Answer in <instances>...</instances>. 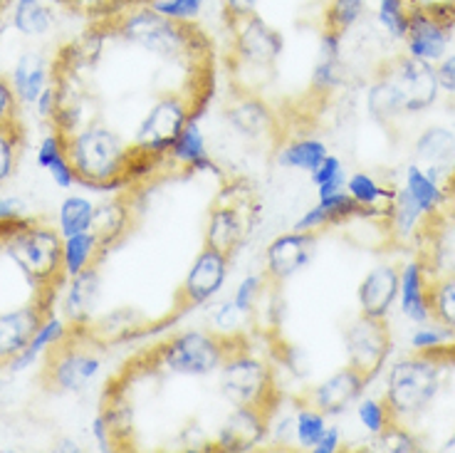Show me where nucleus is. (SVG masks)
I'll list each match as a JSON object with an SVG mask.
<instances>
[{
    "mask_svg": "<svg viewBox=\"0 0 455 453\" xmlns=\"http://www.w3.org/2000/svg\"><path fill=\"white\" fill-rule=\"evenodd\" d=\"M428 307H431L433 318L443 328L455 332V278H445V280L428 285Z\"/></svg>",
    "mask_w": 455,
    "mask_h": 453,
    "instance_id": "obj_38",
    "label": "nucleus"
},
{
    "mask_svg": "<svg viewBox=\"0 0 455 453\" xmlns=\"http://www.w3.org/2000/svg\"><path fill=\"white\" fill-rule=\"evenodd\" d=\"M97 300H100V272L97 265H90L69 278L68 295H65V315L69 320V328H84L97 307Z\"/></svg>",
    "mask_w": 455,
    "mask_h": 453,
    "instance_id": "obj_20",
    "label": "nucleus"
},
{
    "mask_svg": "<svg viewBox=\"0 0 455 453\" xmlns=\"http://www.w3.org/2000/svg\"><path fill=\"white\" fill-rule=\"evenodd\" d=\"M398 297H401V312L409 320L423 325L426 320L431 318V307H428V278H426V268L419 261L409 263L406 271L401 272Z\"/></svg>",
    "mask_w": 455,
    "mask_h": 453,
    "instance_id": "obj_22",
    "label": "nucleus"
},
{
    "mask_svg": "<svg viewBox=\"0 0 455 453\" xmlns=\"http://www.w3.org/2000/svg\"><path fill=\"white\" fill-rule=\"evenodd\" d=\"M47 80H50V75H47L45 60L35 53H25L12 69V90L18 94V100L25 104L37 102V97L47 87Z\"/></svg>",
    "mask_w": 455,
    "mask_h": 453,
    "instance_id": "obj_25",
    "label": "nucleus"
},
{
    "mask_svg": "<svg viewBox=\"0 0 455 453\" xmlns=\"http://www.w3.org/2000/svg\"><path fill=\"white\" fill-rule=\"evenodd\" d=\"M126 223H129V211L122 201H112V204L97 206L94 208V218H92V233L100 246V255H107V250L112 248L116 240L126 233Z\"/></svg>",
    "mask_w": 455,
    "mask_h": 453,
    "instance_id": "obj_26",
    "label": "nucleus"
},
{
    "mask_svg": "<svg viewBox=\"0 0 455 453\" xmlns=\"http://www.w3.org/2000/svg\"><path fill=\"white\" fill-rule=\"evenodd\" d=\"M52 23H55V15L43 0H15L12 3V25L18 33L28 35V37H40L52 28Z\"/></svg>",
    "mask_w": 455,
    "mask_h": 453,
    "instance_id": "obj_30",
    "label": "nucleus"
},
{
    "mask_svg": "<svg viewBox=\"0 0 455 453\" xmlns=\"http://www.w3.org/2000/svg\"><path fill=\"white\" fill-rule=\"evenodd\" d=\"M388 215H391V236L398 243H406V240L416 233V228L421 223L423 211L416 206V201L411 198L406 189H401L394 196V201L388 206Z\"/></svg>",
    "mask_w": 455,
    "mask_h": 453,
    "instance_id": "obj_33",
    "label": "nucleus"
},
{
    "mask_svg": "<svg viewBox=\"0 0 455 453\" xmlns=\"http://www.w3.org/2000/svg\"><path fill=\"white\" fill-rule=\"evenodd\" d=\"M341 446V436L339 429H334V426H327V431L322 433V439H319L315 446H312V451L315 453H334Z\"/></svg>",
    "mask_w": 455,
    "mask_h": 453,
    "instance_id": "obj_57",
    "label": "nucleus"
},
{
    "mask_svg": "<svg viewBox=\"0 0 455 453\" xmlns=\"http://www.w3.org/2000/svg\"><path fill=\"white\" fill-rule=\"evenodd\" d=\"M52 300L55 297L35 295L30 305L0 315V362H11L12 357L30 347L37 329L52 315Z\"/></svg>",
    "mask_w": 455,
    "mask_h": 453,
    "instance_id": "obj_12",
    "label": "nucleus"
},
{
    "mask_svg": "<svg viewBox=\"0 0 455 453\" xmlns=\"http://www.w3.org/2000/svg\"><path fill=\"white\" fill-rule=\"evenodd\" d=\"M262 287H265V275H248L245 280H240L233 303H235V307H238L243 315L252 312V307L258 305V297H260Z\"/></svg>",
    "mask_w": 455,
    "mask_h": 453,
    "instance_id": "obj_47",
    "label": "nucleus"
},
{
    "mask_svg": "<svg viewBox=\"0 0 455 453\" xmlns=\"http://www.w3.org/2000/svg\"><path fill=\"white\" fill-rule=\"evenodd\" d=\"M364 11L366 0H330V5L324 11V30L344 37L364 18Z\"/></svg>",
    "mask_w": 455,
    "mask_h": 453,
    "instance_id": "obj_37",
    "label": "nucleus"
},
{
    "mask_svg": "<svg viewBox=\"0 0 455 453\" xmlns=\"http://www.w3.org/2000/svg\"><path fill=\"white\" fill-rule=\"evenodd\" d=\"M228 119H230V125L235 126L240 134L251 136V139L270 132V109L260 100H255V97H248V100L235 104L228 112Z\"/></svg>",
    "mask_w": 455,
    "mask_h": 453,
    "instance_id": "obj_32",
    "label": "nucleus"
},
{
    "mask_svg": "<svg viewBox=\"0 0 455 453\" xmlns=\"http://www.w3.org/2000/svg\"><path fill=\"white\" fill-rule=\"evenodd\" d=\"M230 340L218 337L213 332H181L164 342L156 352V362L171 374L183 376H205L223 367L230 354Z\"/></svg>",
    "mask_w": 455,
    "mask_h": 453,
    "instance_id": "obj_6",
    "label": "nucleus"
},
{
    "mask_svg": "<svg viewBox=\"0 0 455 453\" xmlns=\"http://www.w3.org/2000/svg\"><path fill=\"white\" fill-rule=\"evenodd\" d=\"M173 159L183 161L186 166H191L196 171L213 169V164L208 159V149H205V139L201 126L196 125V119H191L188 125L183 126V132L179 139L173 142V147L169 151Z\"/></svg>",
    "mask_w": 455,
    "mask_h": 453,
    "instance_id": "obj_29",
    "label": "nucleus"
},
{
    "mask_svg": "<svg viewBox=\"0 0 455 453\" xmlns=\"http://www.w3.org/2000/svg\"><path fill=\"white\" fill-rule=\"evenodd\" d=\"M344 344L349 367L362 374L366 382H374L391 354V332L387 320L359 315L344 332Z\"/></svg>",
    "mask_w": 455,
    "mask_h": 453,
    "instance_id": "obj_9",
    "label": "nucleus"
},
{
    "mask_svg": "<svg viewBox=\"0 0 455 453\" xmlns=\"http://www.w3.org/2000/svg\"><path fill=\"white\" fill-rule=\"evenodd\" d=\"M324 159H327V147L319 139H299V142H292L280 151V164L283 166L309 171V174L317 169Z\"/></svg>",
    "mask_w": 455,
    "mask_h": 453,
    "instance_id": "obj_35",
    "label": "nucleus"
},
{
    "mask_svg": "<svg viewBox=\"0 0 455 453\" xmlns=\"http://www.w3.org/2000/svg\"><path fill=\"white\" fill-rule=\"evenodd\" d=\"M312 179L317 183L319 198L331 196V193H339L347 186V176H344V166L337 157L327 154V159L319 164L317 169L312 171Z\"/></svg>",
    "mask_w": 455,
    "mask_h": 453,
    "instance_id": "obj_43",
    "label": "nucleus"
},
{
    "mask_svg": "<svg viewBox=\"0 0 455 453\" xmlns=\"http://www.w3.org/2000/svg\"><path fill=\"white\" fill-rule=\"evenodd\" d=\"M37 164L50 171V176L55 179L60 189H69L72 183H77V174H75L68 159L65 136L60 134V132H52V134H47L40 142V147H37Z\"/></svg>",
    "mask_w": 455,
    "mask_h": 453,
    "instance_id": "obj_27",
    "label": "nucleus"
},
{
    "mask_svg": "<svg viewBox=\"0 0 455 453\" xmlns=\"http://www.w3.org/2000/svg\"><path fill=\"white\" fill-rule=\"evenodd\" d=\"M100 357L92 352L84 328H69L62 340L47 350L50 382L62 392H82L100 374Z\"/></svg>",
    "mask_w": 455,
    "mask_h": 453,
    "instance_id": "obj_8",
    "label": "nucleus"
},
{
    "mask_svg": "<svg viewBox=\"0 0 455 453\" xmlns=\"http://www.w3.org/2000/svg\"><path fill=\"white\" fill-rule=\"evenodd\" d=\"M451 335H453V332L448 328H421L413 337H411V347L416 352H431L435 350V347H443L445 342L451 340Z\"/></svg>",
    "mask_w": 455,
    "mask_h": 453,
    "instance_id": "obj_49",
    "label": "nucleus"
},
{
    "mask_svg": "<svg viewBox=\"0 0 455 453\" xmlns=\"http://www.w3.org/2000/svg\"><path fill=\"white\" fill-rule=\"evenodd\" d=\"M409 3L411 12H433V15H443L455 20V0H406Z\"/></svg>",
    "mask_w": 455,
    "mask_h": 453,
    "instance_id": "obj_51",
    "label": "nucleus"
},
{
    "mask_svg": "<svg viewBox=\"0 0 455 453\" xmlns=\"http://www.w3.org/2000/svg\"><path fill=\"white\" fill-rule=\"evenodd\" d=\"M324 431H327V421H324L322 411H317L315 407L299 409L295 419V436L302 449H312L322 439Z\"/></svg>",
    "mask_w": 455,
    "mask_h": 453,
    "instance_id": "obj_42",
    "label": "nucleus"
},
{
    "mask_svg": "<svg viewBox=\"0 0 455 453\" xmlns=\"http://www.w3.org/2000/svg\"><path fill=\"white\" fill-rule=\"evenodd\" d=\"M374 214L364 206H359L354 201L349 193H331V196H324L319 198V204L315 208H309L307 214L302 215L295 223V231H307V233H317L319 228L334 226V223H341L347 218H354V215H366Z\"/></svg>",
    "mask_w": 455,
    "mask_h": 453,
    "instance_id": "obj_21",
    "label": "nucleus"
},
{
    "mask_svg": "<svg viewBox=\"0 0 455 453\" xmlns=\"http://www.w3.org/2000/svg\"><path fill=\"white\" fill-rule=\"evenodd\" d=\"M62 246L65 239L55 228L37 223L33 218L11 231L0 243V248L11 255L12 263L35 285V295L45 297H55L57 287L68 278L62 263Z\"/></svg>",
    "mask_w": 455,
    "mask_h": 453,
    "instance_id": "obj_3",
    "label": "nucleus"
},
{
    "mask_svg": "<svg viewBox=\"0 0 455 453\" xmlns=\"http://www.w3.org/2000/svg\"><path fill=\"white\" fill-rule=\"evenodd\" d=\"M240 318H243V312H240L238 307H235V303L230 300V303H223V305L218 307L216 315H213V322H216V328L220 329H233L240 322Z\"/></svg>",
    "mask_w": 455,
    "mask_h": 453,
    "instance_id": "obj_53",
    "label": "nucleus"
},
{
    "mask_svg": "<svg viewBox=\"0 0 455 453\" xmlns=\"http://www.w3.org/2000/svg\"><path fill=\"white\" fill-rule=\"evenodd\" d=\"M223 8H226L228 23H235L258 12V0H223Z\"/></svg>",
    "mask_w": 455,
    "mask_h": 453,
    "instance_id": "obj_52",
    "label": "nucleus"
},
{
    "mask_svg": "<svg viewBox=\"0 0 455 453\" xmlns=\"http://www.w3.org/2000/svg\"><path fill=\"white\" fill-rule=\"evenodd\" d=\"M441 92L433 62L413 55H396L387 60L366 94V104L374 119L388 125L398 117L428 109Z\"/></svg>",
    "mask_w": 455,
    "mask_h": 453,
    "instance_id": "obj_1",
    "label": "nucleus"
},
{
    "mask_svg": "<svg viewBox=\"0 0 455 453\" xmlns=\"http://www.w3.org/2000/svg\"><path fill=\"white\" fill-rule=\"evenodd\" d=\"M267 419L270 411L258 407H235L218 433L220 451L245 453L252 451L267 436Z\"/></svg>",
    "mask_w": 455,
    "mask_h": 453,
    "instance_id": "obj_18",
    "label": "nucleus"
},
{
    "mask_svg": "<svg viewBox=\"0 0 455 453\" xmlns=\"http://www.w3.org/2000/svg\"><path fill=\"white\" fill-rule=\"evenodd\" d=\"M92 433H94V439H97V443H100V451H112L114 449L112 431H109V424H107V419H104L102 414L94 419Z\"/></svg>",
    "mask_w": 455,
    "mask_h": 453,
    "instance_id": "obj_56",
    "label": "nucleus"
},
{
    "mask_svg": "<svg viewBox=\"0 0 455 453\" xmlns=\"http://www.w3.org/2000/svg\"><path fill=\"white\" fill-rule=\"evenodd\" d=\"M379 449L388 453H411L416 451V441L401 424H391L387 431L379 433Z\"/></svg>",
    "mask_w": 455,
    "mask_h": 453,
    "instance_id": "obj_46",
    "label": "nucleus"
},
{
    "mask_svg": "<svg viewBox=\"0 0 455 453\" xmlns=\"http://www.w3.org/2000/svg\"><path fill=\"white\" fill-rule=\"evenodd\" d=\"M315 246H317V233H307V231H290L277 236L265 250V280L273 285L287 283L312 261Z\"/></svg>",
    "mask_w": 455,
    "mask_h": 453,
    "instance_id": "obj_13",
    "label": "nucleus"
},
{
    "mask_svg": "<svg viewBox=\"0 0 455 453\" xmlns=\"http://www.w3.org/2000/svg\"><path fill=\"white\" fill-rule=\"evenodd\" d=\"M251 221L245 215V204L228 198V204H216L211 211L208 231H205V246L226 253L228 258L243 246V240L251 231Z\"/></svg>",
    "mask_w": 455,
    "mask_h": 453,
    "instance_id": "obj_17",
    "label": "nucleus"
},
{
    "mask_svg": "<svg viewBox=\"0 0 455 453\" xmlns=\"http://www.w3.org/2000/svg\"><path fill=\"white\" fill-rule=\"evenodd\" d=\"M455 20L443 18V15H433V12H411L409 30H406V53L426 62H438L443 57L445 47L451 43Z\"/></svg>",
    "mask_w": 455,
    "mask_h": 453,
    "instance_id": "obj_15",
    "label": "nucleus"
},
{
    "mask_svg": "<svg viewBox=\"0 0 455 453\" xmlns=\"http://www.w3.org/2000/svg\"><path fill=\"white\" fill-rule=\"evenodd\" d=\"M443 451L455 453V433H453V436H451V439H448V441L443 443Z\"/></svg>",
    "mask_w": 455,
    "mask_h": 453,
    "instance_id": "obj_58",
    "label": "nucleus"
},
{
    "mask_svg": "<svg viewBox=\"0 0 455 453\" xmlns=\"http://www.w3.org/2000/svg\"><path fill=\"white\" fill-rule=\"evenodd\" d=\"M191 122V112L179 97H164L161 102L151 107V112L144 117V122L137 132V149L144 154L159 159L169 154L173 142L179 139L183 126Z\"/></svg>",
    "mask_w": 455,
    "mask_h": 453,
    "instance_id": "obj_11",
    "label": "nucleus"
},
{
    "mask_svg": "<svg viewBox=\"0 0 455 453\" xmlns=\"http://www.w3.org/2000/svg\"><path fill=\"white\" fill-rule=\"evenodd\" d=\"M119 35L132 45L148 50L164 60H183L194 50V28L164 18L151 8H139L122 18Z\"/></svg>",
    "mask_w": 455,
    "mask_h": 453,
    "instance_id": "obj_5",
    "label": "nucleus"
},
{
    "mask_svg": "<svg viewBox=\"0 0 455 453\" xmlns=\"http://www.w3.org/2000/svg\"><path fill=\"white\" fill-rule=\"evenodd\" d=\"M401 272L394 265H379L359 285V307L362 315L374 320H387L398 297Z\"/></svg>",
    "mask_w": 455,
    "mask_h": 453,
    "instance_id": "obj_19",
    "label": "nucleus"
},
{
    "mask_svg": "<svg viewBox=\"0 0 455 453\" xmlns=\"http://www.w3.org/2000/svg\"><path fill=\"white\" fill-rule=\"evenodd\" d=\"M435 75H438L441 90H445L448 94H455V55L441 60L438 68H435Z\"/></svg>",
    "mask_w": 455,
    "mask_h": 453,
    "instance_id": "obj_54",
    "label": "nucleus"
},
{
    "mask_svg": "<svg viewBox=\"0 0 455 453\" xmlns=\"http://www.w3.org/2000/svg\"><path fill=\"white\" fill-rule=\"evenodd\" d=\"M25 144V132L20 119L12 125L0 126V183L5 182L15 171V164L20 159V151Z\"/></svg>",
    "mask_w": 455,
    "mask_h": 453,
    "instance_id": "obj_40",
    "label": "nucleus"
},
{
    "mask_svg": "<svg viewBox=\"0 0 455 453\" xmlns=\"http://www.w3.org/2000/svg\"><path fill=\"white\" fill-rule=\"evenodd\" d=\"M233 28V50L243 68L270 69L283 55V35L267 25L258 12L243 20L230 23Z\"/></svg>",
    "mask_w": 455,
    "mask_h": 453,
    "instance_id": "obj_10",
    "label": "nucleus"
},
{
    "mask_svg": "<svg viewBox=\"0 0 455 453\" xmlns=\"http://www.w3.org/2000/svg\"><path fill=\"white\" fill-rule=\"evenodd\" d=\"M441 367L443 364L428 352H419L416 357L398 360L388 369L384 404L394 424L421 414L431 404L441 389Z\"/></svg>",
    "mask_w": 455,
    "mask_h": 453,
    "instance_id": "obj_4",
    "label": "nucleus"
},
{
    "mask_svg": "<svg viewBox=\"0 0 455 453\" xmlns=\"http://www.w3.org/2000/svg\"><path fill=\"white\" fill-rule=\"evenodd\" d=\"M65 149L77 183L94 191H114L132 182L139 161L147 154L141 149H126L124 142L107 126H90L65 136Z\"/></svg>",
    "mask_w": 455,
    "mask_h": 453,
    "instance_id": "obj_2",
    "label": "nucleus"
},
{
    "mask_svg": "<svg viewBox=\"0 0 455 453\" xmlns=\"http://www.w3.org/2000/svg\"><path fill=\"white\" fill-rule=\"evenodd\" d=\"M68 335V328L62 325V320H57V318H50L43 322V328L37 329V335L33 337V342H30V347L28 350H23L18 357H12L11 362V369L12 372H20V369H25L28 364H33L35 362V357L37 354H43V352H47L52 344H57V342L62 340Z\"/></svg>",
    "mask_w": 455,
    "mask_h": 453,
    "instance_id": "obj_34",
    "label": "nucleus"
},
{
    "mask_svg": "<svg viewBox=\"0 0 455 453\" xmlns=\"http://www.w3.org/2000/svg\"><path fill=\"white\" fill-rule=\"evenodd\" d=\"M28 206L20 198H11V196H0V226H8V223H20L28 221Z\"/></svg>",
    "mask_w": 455,
    "mask_h": 453,
    "instance_id": "obj_50",
    "label": "nucleus"
},
{
    "mask_svg": "<svg viewBox=\"0 0 455 453\" xmlns=\"http://www.w3.org/2000/svg\"><path fill=\"white\" fill-rule=\"evenodd\" d=\"M18 104H20V100H18L15 90H12V82L0 75V126L12 125V122L20 119Z\"/></svg>",
    "mask_w": 455,
    "mask_h": 453,
    "instance_id": "obj_48",
    "label": "nucleus"
},
{
    "mask_svg": "<svg viewBox=\"0 0 455 453\" xmlns=\"http://www.w3.org/2000/svg\"><path fill=\"white\" fill-rule=\"evenodd\" d=\"M366 384L369 382H366L364 376L347 364L344 369L331 374L330 379H324L322 384L315 386L312 394H309V401L324 417H339V414H344L347 409L362 399Z\"/></svg>",
    "mask_w": 455,
    "mask_h": 453,
    "instance_id": "obj_16",
    "label": "nucleus"
},
{
    "mask_svg": "<svg viewBox=\"0 0 455 453\" xmlns=\"http://www.w3.org/2000/svg\"><path fill=\"white\" fill-rule=\"evenodd\" d=\"M403 189L409 191L411 198H413L416 206L421 208L423 215L435 214V211L443 208V204L448 201V193H445L431 174H426L419 164L409 166V171H406V186H403Z\"/></svg>",
    "mask_w": 455,
    "mask_h": 453,
    "instance_id": "obj_28",
    "label": "nucleus"
},
{
    "mask_svg": "<svg viewBox=\"0 0 455 453\" xmlns=\"http://www.w3.org/2000/svg\"><path fill=\"white\" fill-rule=\"evenodd\" d=\"M416 159L426 166V174L438 179L445 166H451L455 159V134L445 126H431L426 129L416 142Z\"/></svg>",
    "mask_w": 455,
    "mask_h": 453,
    "instance_id": "obj_23",
    "label": "nucleus"
},
{
    "mask_svg": "<svg viewBox=\"0 0 455 453\" xmlns=\"http://www.w3.org/2000/svg\"><path fill=\"white\" fill-rule=\"evenodd\" d=\"M102 261L100 255V246H97V239L92 231H84V233H77V236H69L65 239V246H62V263H65V272L68 278L77 275L84 268L90 265H97Z\"/></svg>",
    "mask_w": 455,
    "mask_h": 453,
    "instance_id": "obj_31",
    "label": "nucleus"
},
{
    "mask_svg": "<svg viewBox=\"0 0 455 453\" xmlns=\"http://www.w3.org/2000/svg\"><path fill=\"white\" fill-rule=\"evenodd\" d=\"M47 3H52V5H57V3H65V0H47Z\"/></svg>",
    "mask_w": 455,
    "mask_h": 453,
    "instance_id": "obj_59",
    "label": "nucleus"
},
{
    "mask_svg": "<svg viewBox=\"0 0 455 453\" xmlns=\"http://www.w3.org/2000/svg\"><path fill=\"white\" fill-rule=\"evenodd\" d=\"M37 114L43 117V119H50V117H55L57 112V90L55 87H50L47 85L45 90H43V94L37 97Z\"/></svg>",
    "mask_w": 455,
    "mask_h": 453,
    "instance_id": "obj_55",
    "label": "nucleus"
},
{
    "mask_svg": "<svg viewBox=\"0 0 455 453\" xmlns=\"http://www.w3.org/2000/svg\"><path fill=\"white\" fill-rule=\"evenodd\" d=\"M376 18H379L381 28L387 30V35H391L394 40H403L411 20L409 3L406 0H379Z\"/></svg>",
    "mask_w": 455,
    "mask_h": 453,
    "instance_id": "obj_41",
    "label": "nucleus"
},
{
    "mask_svg": "<svg viewBox=\"0 0 455 453\" xmlns=\"http://www.w3.org/2000/svg\"><path fill=\"white\" fill-rule=\"evenodd\" d=\"M228 263H230V258H228L226 253L211 248V246H205L198 253V258H196L191 271L186 275V280H183V310H194L198 305H205V303H211L223 290L228 278Z\"/></svg>",
    "mask_w": 455,
    "mask_h": 453,
    "instance_id": "obj_14",
    "label": "nucleus"
},
{
    "mask_svg": "<svg viewBox=\"0 0 455 453\" xmlns=\"http://www.w3.org/2000/svg\"><path fill=\"white\" fill-rule=\"evenodd\" d=\"M347 189H349V196H352L356 204L364 206V208H369V211H374V214H379L376 208H381L384 201L391 204V201H394V196H396L394 191L381 189V186H379L369 174H354V176H349Z\"/></svg>",
    "mask_w": 455,
    "mask_h": 453,
    "instance_id": "obj_39",
    "label": "nucleus"
},
{
    "mask_svg": "<svg viewBox=\"0 0 455 453\" xmlns=\"http://www.w3.org/2000/svg\"><path fill=\"white\" fill-rule=\"evenodd\" d=\"M220 389L233 407H258L270 411L275 392L273 372L248 352L230 350L220 372Z\"/></svg>",
    "mask_w": 455,
    "mask_h": 453,
    "instance_id": "obj_7",
    "label": "nucleus"
},
{
    "mask_svg": "<svg viewBox=\"0 0 455 453\" xmlns=\"http://www.w3.org/2000/svg\"><path fill=\"white\" fill-rule=\"evenodd\" d=\"M341 35L324 30L319 40V55L315 72H312V90L327 92L339 87L344 65H341Z\"/></svg>",
    "mask_w": 455,
    "mask_h": 453,
    "instance_id": "obj_24",
    "label": "nucleus"
},
{
    "mask_svg": "<svg viewBox=\"0 0 455 453\" xmlns=\"http://www.w3.org/2000/svg\"><path fill=\"white\" fill-rule=\"evenodd\" d=\"M94 208L97 206L82 198V196H69L60 206V231H62V239L69 236H77L92 228V218H94Z\"/></svg>",
    "mask_w": 455,
    "mask_h": 453,
    "instance_id": "obj_36",
    "label": "nucleus"
},
{
    "mask_svg": "<svg viewBox=\"0 0 455 453\" xmlns=\"http://www.w3.org/2000/svg\"><path fill=\"white\" fill-rule=\"evenodd\" d=\"M451 189H455V174H453V179H451Z\"/></svg>",
    "mask_w": 455,
    "mask_h": 453,
    "instance_id": "obj_60",
    "label": "nucleus"
},
{
    "mask_svg": "<svg viewBox=\"0 0 455 453\" xmlns=\"http://www.w3.org/2000/svg\"><path fill=\"white\" fill-rule=\"evenodd\" d=\"M147 5L164 18L191 23L196 15L204 11L205 0H147Z\"/></svg>",
    "mask_w": 455,
    "mask_h": 453,
    "instance_id": "obj_44",
    "label": "nucleus"
},
{
    "mask_svg": "<svg viewBox=\"0 0 455 453\" xmlns=\"http://www.w3.org/2000/svg\"><path fill=\"white\" fill-rule=\"evenodd\" d=\"M356 411H359V421L364 424V429L369 431V433H374V436H379L381 431H387L388 426L394 424L384 401H376V399H364V401L356 407Z\"/></svg>",
    "mask_w": 455,
    "mask_h": 453,
    "instance_id": "obj_45",
    "label": "nucleus"
}]
</instances>
